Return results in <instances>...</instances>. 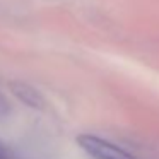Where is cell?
Returning <instances> with one entry per match:
<instances>
[{"label": "cell", "instance_id": "cell-1", "mask_svg": "<svg viewBox=\"0 0 159 159\" xmlns=\"http://www.w3.org/2000/svg\"><path fill=\"white\" fill-rule=\"evenodd\" d=\"M77 145L89 156L91 159H137L134 154L125 151L115 142L94 134L77 135Z\"/></svg>", "mask_w": 159, "mask_h": 159}, {"label": "cell", "instance_id": "cell-2", "mask_svg": "<svg viewBox=\"0 0 159 159\" xmlns=\"http://www.w3.org/2000/svg\"><path fill=\"white\" fill-rule=\"evenodd\" d=\"M11 89L26 106L43 108V104H45V99L39 94V91H36L33 86H29L26 82H11Z\"/></svg>", "mask_w": 159, "mask_h": 159}, {"label": "cell", "instance_id": "cell-3", "mask_svg": "<svg viewBox=\"0 0 159 159\" xmlns=\"http://www.w3.org/2000/svg\"><path fill=\"white\" fill-rule=\"evenodd\" d=\"M9 111H11V106H9L7 99L4 98V94L0 93V118H5L9 115Z\"/></svg>", "mask_w": 159, "mask_h": 159}, {"label": "cell", "instance_id": "cell-4", "mask_svg": "<svg viewBox=\"0 0 159 159\" xmlns=\"http://www.w3.org/2000/svg\"><path fill=\"white\" fill-rule=\"evenodd\" d=\"M0 159H16L14 154L9 151V147H5L2 142H0Z\"/></svg>", "mask_w": 159, "mask_h": 159}]
</instances>
